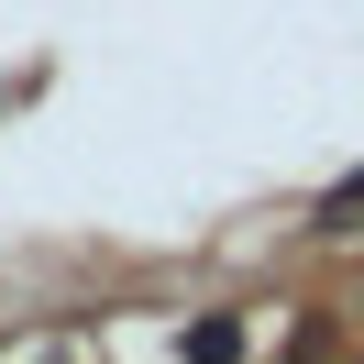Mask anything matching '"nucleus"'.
<instances>
[{
  "label": "nucleus",
  "instance_id": "nucleus-1",
  "mask_svg": "<svg viewBox=\"0 0 364 364\" xmlns=\"http://www.w3.org/2000/svg\"><path fill=\"white\" fill-rule=\"evenodd\" d=\"M177 353H188V364H243V320H232V309L188 320V331H177Z\"/></svg>",
  "mask_w": 364,
  "mask_h": 364
},
{
  "label": "nucleus",
  "instance_id": "nucleus-2",
  "mask_svg": "<svg viewBox=\"0 0 364 364\" xmlns=\"http://www.w3.org/2000/svg\"><path fill=\"white\" fill-rule=\"evenodd\" d=\"M309 232H364V166L342 188H320V210H309Z\"/></svg>",
  "mask_w": 364,
  "mask_h": 364
}]
</instances>
